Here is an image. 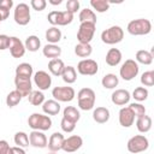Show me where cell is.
I'll list each match as a JSON object with an SVG mask.
<instances>
[{"instance_id": "obj_1", "label": "cell", "mask_w": 154, "mask_h": 154, "mask_svg": "<svg viewBox=\"0 0 154 154\" xmlns=\"http://www.w3.org/2000/svg\"><path fill=\"white\" fill-rule=\"evenodd\" d=\"M126 30L130 35L132 36H142V35H148L152 31V23L149 19L146 18H138L129 22Z\"/></svg>"}, {"instance_id": "obj_2", "label": "cell", "mask_w": 154, "mask_h": 154, "mask_svg": "<svg viewBox=\"0 0 154 154\" xmlns=\"http://www.w3.org/2000/svg\"><path fill=\"white\" fill-rule=\"evenodd\" d=\"M96 100L95 91L91 88H82L77 94L78 107L83 111H90L94 108Z\"/></svg>"}, {"instance_id": "obj_3", "label": "cell", "mask_w": 154, "mask_h": 154, "mask_svg": "<svg viewBox=\"0 0 154 154\" xmlns=\"http://www.w3.org/2000/svg\"><path fill=\"white\" fill-rule=\"evenodd\" d=\"M28 124L32 130L37 131H47L52 126V119L47 114L32 113L28 118Z\"/></svg>"}, {"instance_id": "obj_4", "label": "cell", "mask_w": 154, "mask_h": 154, "mask_svg": "<svg viewBox=\"0 0 154 154\" xmlns=\"http://www.w3.org/2000/svg\"><path fill=\"white\" fill-rule=\"evenodd\" d=\"M124 38V30L119 25H112L101 32V41L106 45H116Z\"/></svg>"}, {"instance_id": "obj_5", "label": "cell", "mask_w": 154, "mask_h": 154, "mask_svg": "<svg viewBox=\"0 0 154 154\" xmlns=\"http://www.w3.org/2000/svg\"><path fill=\"white\" fill-rule=\"evenodd\" d=\"M47 19L53 26H57V25L64 26V25L70 24L73 20V14L67 12L66 10L65 11H51L47 16Z\"/></svg>"}, {"instance_id": "obj_6", "label": "cell", "mask_w": 154, "mask_h": 154, "mask_svg": "<svg viewBox=\"0 0 154 154\" xmlns=\"http://www.w3.org/2000/svg\"><path fill=\"white\" fill-rule=\"evenodd\" d=\"M149 147V141L144 135H135L132 136L126 144V148L130 153L132 154H137L141 152L147 150Z\"/></svg>"}, {"instance_id": "obj_7", "label": "cell", "mask_w": 154, "mask_h": 154, "mask_svg": "<svg viewBox=\"0 0 154 154\" xmlns=\"http://www.w3.org/2000/svg\"><path fill=\"white\" fill-rule=\"evenodd\" d=\"M138 71H140L138 64L134 59H128L120 66L119 75L124 81H131L138 75Z\"/></svg>"}, {"instance_id": "obj_8", "label": "cell", "mask_w": 154, "mask_h": 154, "mask_svg": "<svg viewBox=\"0 0 154 154\" xmlns=\"http://www.w3.org/2000/svg\"><path fill=\"white\" fill-rule=\"evenodd\" d=\"M95 28H96V24H94V23H88V22L81 23L78 31H77L78 42L79 43H90V41L93 40L94 34H95Z\"/></svg>"}, {"instance_id": "obj_9", "label": "cell", "mask_w": 154, "mask_h": 154, "mask_svg": "<svg viewBox=\"0 0 154 154\" xmlns=\"http://www.w3.org/2000/svg\"><path fill=\"white\" fill-rule=\"evenodd\" d=\"M30 8L28 4L20 2L14 7L13 11V19L18 25H26L30 22Z\"/></svg>"}, {"instance_id": "obj_10", "label": "cell", "mask_w": 154, "mask_h": 154, "mask_svg": "<svg viewBox=\"0 0 154 154\" xmlns=\"http://www.w3.org/2000/svg\"><path fill=\"white\" fill-rule=\"evenodd\" d=\"M52 96L58 102H70L75 99L76 91L72 87H55L52 90Z\"/></svg>"}, {"instance_id": "obj_11", "label": "cell", "mask_w": 154, "mask_h": 154, "mask_svg": "<svg viewBox=\"0 0 154 154\" xmlns=\"http://www.w3.org/2000/svg\"><path fill=\"white\" fill-rule=\"evenodd\" d=\"M77 71L83 76H94L99 71V65L93 59H83L77 64Z\"/></svg>"}, {"instance_id": "obj_12", "label": "cell", "mask_w": 154, "mask_h": 154, "mask_svg": "<svg viewBox=\"0 0 154 154\" xmlns=\"http://www.w3.org/2000/svg\"><path fill=\"white\" fill-rule=\"evenodd\" d=\"M34 83L38 88V90H47L52 85V77L46 71H37L34 75Z\"/></svg>"}, {"instance_id": "obj_13", "label": "cell", "mask_w": 154, "mask_h": 154, "mask_svg": "<svg viewBox=\"0 0 154 154\" xmlns=\"http://www.w3.org/2000/svg\"><path fill=\"white\" fill-rule=\"evenodd\" d=\"M82 144H83V138L78 135H72L64 140L61 149L66 153H73V152L78 150L82 147Z\"/></svg>"}, {"instance_id": "obj_14", "label": "cell", "mask_w": 154, "mask_h": 154, "mask_svg": "<svg viewBox=\"0 0 154 154\" xmlns=\"http://www.w3.org/2000/svg\"><path fill=\"white\" fill-rule=\"evenodd\" d=\"M14 85H16V89L20 95L22 97L24 96H29V94L32 91V84H31V81L30 78H22V77H14Z\"/></svg>"}, {"instance_id": "obj_15", "label": "cell", "mask_w": 154, "mask_h": 154, "mask_svg": "<svg viewBox=\"0 0 154 154\" xmlns=\"http://www.w3.org/2000/svg\"><path fill=\"white\" fill-rule=\"evenodd\" d=\"M29 143H30V146H32L35 148H46L48 140L42 131L32 130L29 134Z\"/></svg>"}, {"instance_id": "obj_16", "label": "cell", "mask_w": 154, "mask_h": 154, "mask_svg": "<svg viewBox=\"0 0 154 154\" xmlns=\"http://www.w3.org/2000/svg\"><path fill=\"white\" fill-rule=\"evenodd\" d=\"M118 118H119V124H120L123 128H130V126L134 124L135 119H136L134 112L131 111V108H130L129 106L120 108V111H119V117H118Z\"/></svg>"}, {"instance_id": "obj_17", "label": "cell", "mask_w": 154, "mask_h": 154, "mask_svg": "<svg viewBox=\"0 0 154 154\" xmlns=\"http://www.w3.org/2000/svg\"><path fill=\"white\" fill-rule=\"evenodd\" d=\"M10 53L13 58H22L25 54V47L24 43L16 36H11V43H10Z\"/></svg>"}, {"instance_id": "obj_18", "label": "cell", "mask_w": 154, "mask_h": 154, "mask_svg": "<svg viewBox=\"0 0 154 154\" xmlns=\"http://www.w3.org/2000/svg\"><path fill=\"white\" fill-rule=\"evenodd\" d=\"M130 97H131V95H130L129 90H126V89H117L111 95L112 102L114 105H117V106H124V105H126L130 101Z\"/></svg>"}, {"instance_id": "obj_19", "label": "cell", "mask_w": 154, "mask_h": 154, "mask_svg": "<svg viewBox=\"0 0 154 154\" xmlns=\"http://www.w3.org/2000/svg\"><path fill=\"white\" fill-rule=\"evenodd\" d=\"M64 140H65V137H64V135H63L61 132H53V134L51 135L49 140H48V143H47L48 149H49L51 152H53V153L60 150L61 147H63Z\"/></svg>"}, {"instance_id": "obj_20", "label": "cell", "mask_w": 154, "mask_h": 154, "mask_svg": "<svg viewBox=\"0 0 154 154\" xmlns=\"http://www.w3.org/2000/svg\"><path fill=\"white\" fill-rule=\"evenodd\" d=\"M109 109L106 107H96L93 111V119L99 124H105L109 120Z\"/></svg>"}, {"instance_id": "obj_21", "label": "cell", "mask_w": 154, "mask_h": 154, "mask_svg": "<svg viewBox=\"0 0 154 154\" xmlns=\"http://www.w3.org/2000/svg\"><path fill=\"white\" fill-rule=\"evenodd\" d=\"M42 111L47 116H57L60 112V103L55 100H46L42 103Z\"/></svg>"}, {"instance_id": "obj_22", "label": "cell", "mask_w": 154, "mask_h": 154, "mask_svg": "<svg viewBox=\"0 0 154 154\" xmlns=\"http://www.w3.org/2000/svg\"><path fill=\"white\" fill-rule=\"evenodd\" d=\"M122 61V52L118 48L108 49L106 54V64L108 66H117Z\"/></svg>"}, {"instance_id": "obj_23", "label": "cell", "mask_w": 154, "mask_h": 154, "mask_svg": "<svg viewBox=\"0 0 154 154\" xmlns=\"http://www.w3.org/2000/svg\"><path fill=\"white\" fill-rule=\"evenodd\" d=\"M136 128L142 134L148 132L152 129V118L147 114H143V116L136 118Z\"/></svg>"}, {"instance_id": "obj_24", "label": "cell", "mask_w": 154, "mask_h": 154, "mask_svg": "<svg viewBox=\"0 0 154 154\" xmlns=\"http://www.w3.org/2000/svg\"><path fill=\"white\" fill-rule=\"evenodd\" d=\"M63 118L69 120V122H72V123L77 124V122L81 118V113L75 106H66L63 111Z\"/></svg>"}, {"instance_id": "obj_25", "label": "cell", "mask_w": 154, "mask_h": 154, "mask_svg": "<svg viewBox=\"0 0 154 154\" xmlns=\"http://www.w3.org/2000/svg\"><path fill=\"white\" fill-rule=\"evenodd\" d=\"M42 53L46 58H49L52 60V59H57L61 55V48L58 45L48 43L42 48Z\"/></svg>"}, {"instance_id": "obj_26", "label": "cell", "mask_w": 154, "mask_h": 154, "mask_svg": "<svg viewBox=\"0 0 154 154\" xmlns=\"http://www.w3.org/2000/svg\"><path fill=\"white\" fill-rule=\"evenodd\" d=\"M64 67H65V64L61 59L57 58V59H52L49 63H48V70L49 72L53 75V76H61L63 71H64Z\"/></svg>"}, {"instance_id": "obj_27", "label": "cell", "mask_w": 154, "mask_h": 154, "mask_svg": "<svg viewBox=\"0 0 154 154\" xmlns=\"http://www.w3.org/2000/svg\"><path fill=\"white\" fill-rule=\"evenodd\" d=\"M45 36H46L47 42H49L52 45H55L61 40V31L57 26H51L46 30Z\"/></svg>"}, {"instance_id": "obj_28", "label": "cell", "mask_w": 154, "mask_h": 154, "mask_svg": "<svg viewBox=\"0 0 154 154\" xmlns=\"http://www.w3.org/2000/svg\"><path fill=\"white\" fill-rule=\"evenodd\" d=\"M153 58L154 54H152L149 51L146 49H140L136 52V63L138 64H143V65H150L153 63Z\"/></svg>"}, {"instance_id": "obj_29", "label": "cell", "mask_w": 154, "mask_h": 154, "mask_svg": "<svg viewBox=\"0 0 154 154\" xmlns=\"http://www.w3.org/2000/svg\"><path fill=\"white\" fill-rule=\"evenodd\" d=\"M16 76L22 78H31L32 66L29 63H22L16 67Z\"/></svg>"}, {"instance_id": "obj_30", "label": "cell", "mask_w": 154, "mask_h": 154, "mask_svg": "<svg viewBox=\"0 0 154 154\" xmlns=\"http://www.w3.org/2000/svg\"><path fill=\"white\" fill-rule=\"evenodd\" d=\"M61 78L67 84L75 83L76 79H77V71H76V69L73 66H65L64 71L61 73Z\"/></svg>"}, {"instance_id": "obj_31", "label": "cell", "mask_w": 154, "mask_h": 154, "mask_svg": "<svg viewBox=\"0 0 154 154\" xmlns=\"http://www.w3.org/2000/svg\"><path fill=\"white\" fill-rule=\"evenodd\" d=\"M24 47L29 52H37L38 48L41 47V41L36 35H30V36H28L25 38Z\"/></svg>"}, {"instance_id": "obj_32", "label": "cell", "mask_w": 154, "mask_h": 154, "mask_svg": "<svg viewBox=\"0 0 154 154\" xmlns=\"http://www.w3.org/2000/svg\"><path fill=\"white\" fill-rule=\"evenodd\" d=\"M118 83H119V78L114 73H107L101 79V84L106 89H114L118 85Z\"/></svg>"}, {"instance_id": "obj_33", "label": "cell", "mask_w": 154, "mask_h": 154, "mask_svg": "<svg viewBox=\"0 0 154 154\" xmlns=\"http://www.w3.org/2000/svg\"><path fill=\"white\" fill-rule=\"evenodd\" d=\"M93 52L90 43H78L75 46V54L79 58H88Z\"/></svg>"}, {"instance_id": "obj_34", "label": "cell", "mask_w": 154, "mask_h": 154, "mask_svg": "<svg viewBox=\"0 0 154 154\" xmlns=\"http://www.w3.org/2000/svg\"><path fill=\"white\" fill-rule=\"evenodd\" d=\"M78 18H79V22L81 23H84V22H88V23H94L96 24V14L93 10L90 8H83L81 10L79 14H78Z\"/></svg>"}, {"instance_id": "obj_35", "label": "cell", "mask_w": 154, "mask_h": 154, "mask_svg": "<svg viewBox=\"0 0 154 154\" xmlns=\"http://www.w3.org/2000/svg\"><path fill=\"white\" fill-rule=\"evenodd\" d=\"M28 99H29V102L32 106H40V105H42L45 102V95H43V93L41 90H32L29 94Z\"/></svg>"}, {"instance_id": "obj_36", "label": "cell", "mask_w": 154, "mask_h": 154, "mask_svg": "<svg viewBox=\"0 0 154 154\" xmlns=\"http://www.w3.org/2000/svg\"><path fill=\"white\" fill-rule=\"evenodd\" d=\"M90 6L96 12L103 13V12H107L109 10V1H107V0H91Z\"/></svg>"}, {"instance_id": "obj_37", "label": "cell", "mask_w": 154, "mask_h": 154, "mask_svg": "<svg viewBox=\"0 0 154 154\" xmlns=\"http://www.w3.org/2000/svg\"><path fill=\"white\" fill-rule=\"evenodd\" d=\"M22 95L17 91V90H12V91H10L8 94H7V96H6V105L11 108V107H14V106H17L20 101H22Z\"/></svg>"}, {"instance_id": "obj_38", "label": "cell", "mask_w": 154, "mask_h": 154, "mask_svg": "<svg viewBox=\"0 0 154 154\" xmlns=\"http://www.w3.org/2000/svg\"><path fill=\"white\" fill-rule=\"evenodd\" d=\"M14 143L17 144V147H20V148H25L28 147L30 143H29V136L24 132V131H18L14 134Z\"/></svg>"}, {"instance_id": "obj_39", "label": "cell", "mask_w": 154, "mask_h": 154, "mask_svg": "<svg viewBox=\"0 0 154 154\" xmlns=\"http://www.w3.org/2000/svg\"><path fill=\"white\" fill-rule=\"evenodd\" d=\"M148 89L144 88V87H137L135 88V90L132 91V97L137 101V102H142V101H146L148 99Z\"/></svg>"}, {"instance_id": "obj_40", "label": "cell", "mask_w": 154, "mask_h": 154, "mask_svg": "<svg viewBox=\"0 0 154 154\" xmlns=\"http://www.w3.org/2000/svg\"><path fill=\"white\" fill-rule=\"evenodd\" d=\"M13 6V1L12 0H0V16L2 18V20L8 18L10 14V10Z\"/></svg>"}, {"instance_id": "obj_41", "label": "cell", "mask_w": 154, "mask_h": 154, "mask_svg": "<svg viewBox=\"0 0 154 154\" xmlns=\"http://www.w3.org/2000/svg\"><path fill=\"white\" fill-rule=\"evenodd\" d=\"M141 83L143 87H153L154 85V71H146L141 76Z\"/></svg>"}, {"instance_id": "obj_42", "label": "cell", "mask_w": 154, "mask_h": 154, "mask_svg": "<svg viewBox=\"0 0 154 154\" xmlns=\"http://www.w3.org/2000/svg\"><path fill=\"white\" fill-rule=\"evenodd\" d=\"M129 107L131 108V111L134 112V114H135L136 118L146 114V107L141 102H132V103L129 105Z\"/></svg>"}, {"instance_id": "obj_43", "label": "cell", "mask_w": 154, "mask_h": 154, "mask_svg": "<svg viewBox=\"0 0 154 154\" xmlns=\"http://www.w3.org/2000/svg\"><path fill=\"white\" fill-rule=\"evenodd\" d=\"M60 126H61V130L64 131V132H72L73 130H75V128H76V124L75 123H72V122H69V120H66V119H61V122H60Z\"/></svg>"}, {"instance_id": "obj_44", "label": "cell", "mask_w": 154, "mask_h": 154, "mask_svg": "<svg viewBox=\"0 0 154 154\" xmlns=\"http://www.w3.org/2000/svg\"><path fill=\"white\" fill-rule=\"evenodd\" d=\"M30 6L32 7V10L35 11H43L47 6V1L46 0H31L30 1Z\"/></svg>"}, {"instance_id": "obj_45", "label": "cell", "mask_w": 154, "mask_h": 154, "mask_svg": "<svg viewBox=\"0 0 154 154\" xmlns=\"http://www.w3.org/2000/svg\"><path fill=\"white\" fill-rule=\"evenodd\" d=\"M79 10V1L78 0H69L66 2V11L75 14Z\"/></svg>"}, {"instance_id": "obj_46", "label": "cell", "mask_w": 154, "mask_h": 154, "mask_svg": "<svg viewBox=\"0 0 154 154\" xmlns=\"http://www.w3.org/2000/svg\"><path fill=\"white\" fill-rule=\"evenodd\" d=\"M10 43H11V37L5 34H1L0 35V51L10 48Z\"/></svg>"}, {"instance_id": "obj_47", "label": "cell", "mask_w": 154, "mask_h": 154, "mask_svg": "<svg viewBox=\"0 0 154 154\" xmlns=\"http://www.w3.org/2000/svg\"><path fill=\"white\" fill-rule=\"evenodd\" d=\"M0 154H12V147L5 140H0Z\"/></svg>"}, {"instance_id": "obj_48", "label": "cell", "mask_w": 154, "mask_h": 154, "mask_svg": "<svg viewBox=\"0 0 154 154\" xmlns=\"http://www.w3.org/2000/svg\"><path fill=\"white\" fill-rule=\"evenodd\" d=\"M12 154H26V153L23 148L16 146V147H12Z\"/></svg>"}, {"instance_id": "obj_49", "label": "cell", "mask_w": 154, "mask_h": 154, "mask_svg": "<svg viewBox=\"0 0 154 154\" xmlns=\"http://www.w3.org/2000/svg\"><path fill=\"white\" fill-rule=\"evenodd\" d=\"M48 2L52 4V5H60L61 4V0H49Z\"/></svg>"}, {"instance_id": "obj_50", "label": "cell", "mask_w": 154, "mask_h": 154, "mask_svg": "<svg viewBox=\"0 0 154 154\" xmlns=\"http://www.w3.org/2000/svg\"><path fill=\"white\" fill-rule=\"evenodd\" d=\"M1 22H2V18H1V16H0V23H1Z\"/></svg>"}, {"instance_id": "obj_51", "label": "cell", "mask_w": 154, "mask_h": 154, "mask_svg": "<svg viewBox=\"0 0 154 154\" xmlns=\"http://www.w3.org/2000/svg\"><path fill=\"white\" fill-rule=\"evenodd\" d=\"M49 154H55V153H53V152H51V153H49Z\"/></svg>"}]
</instances>
